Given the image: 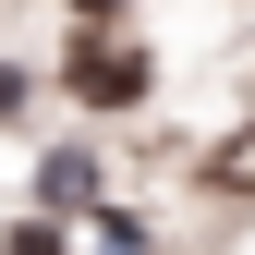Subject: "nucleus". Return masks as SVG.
Instances as JSON below:
<instances>
[{
	"instance_id": "nucleus-1",
	"label": "nucleus",
	"mask_w": 255,
	"mask_h": 255,
	"mask_svg": "<svg viewBox=\"0 0 255 255\" xmlns=\"http://www.w3.org/2000/svg\"><path fill=\"white\" fill-rule=\"evenodd\" d=\"M73 98H85V110L146 98V61H134V49H110V37H85V49H73Z\"/></svg>"
},
{
	"instance_id": "nucleus-2",
	"label": "nucleus",
	"mask_w": 255,
	"mask_h": 255,
	"mask_svg": "<svg viewBox=\"0 0 255 255\" xmlns=\"http://www.w3.org/2000/svg\"><path fill=\"white\" fill-rule=\"evenodd\" d=\"M61 12H85V24H110V12H122V0H61Z\"/></svg>"
}]
</instances>
